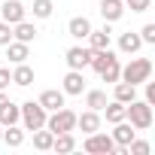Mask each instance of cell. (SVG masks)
<instances>
[{"label":"cell","mask_w":155,"mask_h":155,"mask_svg":"<svg viewBox=\"0 0 155 155\" xmlns=\"http://www.w3.org/2000/svg\"><path fill=\"white\" fill-rule=\"evenodd\" d=\"M88 64L94 67V73L101 76L104 82H119L122 64H119V58H116L110 49H97V52H91V61H88Z\"/></svg>","instance_id":"1"},{"label":"cell","mask_w":155,"mask_h":155,"mask_svg":"<svg viewBox=\"0 0 155 155\" xmlns=\"http://www.w3.org/2000/svg\"><path fill=\"white\" fill-rule=\"evenodd\" d=\"M149 76H152V61L149 58H131V64L122 67L119 79L122 82H131V85H143Z\"/></svg>","instance_id":"2"},{"label":"cell","mask_w":155,"mask_h":155,"mask_svg":"<svg viewBox=\"0 0 155 155\" xmlns=\"http://www.w3.org/2000/svg\"><path fill=\"white\" fill-rule=\"evenodd\" d=\"M125 119L137 128V131H146V128H152V107L146 104V101H131V104H125Z\"/></svg>","instance_id":"3"},{"label":"cell","mask_w":155,"mask_h":155,"mask_svg":"<svg viewBox=\"0 0 155 155\" xmlns=\"http://www.w3.org/2000/svg\"><path fill=\"white\" fill-rule=\"evenodd\" d=\"M46 128L52 134H64V131H76V113L61 107V110H52V116H46Z\"/></svg>","instance_id":"4"},{"label":"cell","mask_w":155,"mask_h":155,"mask_svg":"<svg viewBox=\"0 0 155 155\" xmlns=\"http://www.w3.org/2000/svg\"><path fill=\"white\" fill-rule=\"evenodd\" d=\"M21 110V122H25V131H37V128H46V110L40 107V101H28L18 107Z\"/></svg>","instance_id":"5"},{"label":"cell","mask_w":155,"mask_h":155,"mask_svg":"<svg viewBox=\"0 0 155 155\" xmlns=\"http://www.w3.org/2000/svg\"><path fill=\"white\" fill-rule=\"evenodd\" d=\"M82 149H85V152H91V155H113V152H116V143H113V137H110V134L94 131V134H85Z\"/></svg>","instance_id":"6"},{"label":"cell","mask_w":155,"mask_h":155,"mask_svg":"<svg viewBox=\"0 0 155 155\" xmlns=\"http://www.w3.org/2000/svg\"><path fill=\"white\" fill-rule=\"evenodd\" d=\"M25 3L21 0H0V18H3L6 25H18L25 18Z\"/></svg>","instance_id":"7"},{"label":"cell","mask_w":155,"mask_h":155,"mask_svg":"<svg viewBox=\"0 0 155 155\" xmlns=\"http://www.w3.org/2000/svg\"><path fill=\"white\" fill-rule=\"evenodd\" d=\"M64 61H67L70 70H82V67H88V61H91V49H88V46H70L67 55H64Z\"/></svg>","instance_id":"8"},{"label":"cell","mask_w":155,"mask_h":155,"mask_svg":"<svg viewBox=\"0 0 155 155\" xmlns=\"http://www.w3.org/2000/svg\"><path fill=\"white\" fill-rule=\"evenodd\" d=\"M113 137V143H116V149H128V143L137 137V128L128 122V119H122V122H116V131L110 134Z\"/></svg>","instance_id":"9"},{"label":"cell","mask_w":155,"mask_h":155,"mask_svg":"<svg viewBox=\"0 0 155 155\" xmlns=\"http://www.w3.org/2000/svg\"><path fill=\"white\" fill-rule=\"evenodd\" d=\"M101 15H104L107 25L119 21L125 15V0H101Z\"/></svg>","instance_id":"10"},{"label":"cell","mask_w":155,"mask_h":155,"mask_svg":"<svg viewBox=\"0 0 155 155\" xmlns=\"http://www.w3.org/2000/svg\"><path fill=\"white\" fill-rule=\"evenodd\" d=\"M76 128H79L82 134L101 131V113H97V110H85L82 116H76Z\"/></svg>","instance_id":"11"},{"label":"cell","mask_w":155,"mask_h":155,"mask_svg":"<svg viewBox=\"0 0 155 155\" xmlns=\"http://www.w3.org/2000/svg\"><path fill=\"white\" fill-rule=\"evenodd\" d=\"M85 40H88V49H91V52H97V49H110L113 31H110V25H104L101 31H94V28H91V34H88Z\"/></svg>","instance_id":"12"},{"label":"cell","mask_w":155,"mask_h":155,"mask_svg":"<svg viewBox=\"0 0 155 155\" xmlns=\"http://www.w3.org/2000/svg\"><path fill=\"white\" fill-rule=\"evenodd\" d=\"M64 94H82L85 91V76H82V70H70L67 76H64V88H61Z\"/></svg>","instance_id":"13"},{"label":"cell","mask_w":155,"mask_h":155,"mask_svg":"<svg viewBox=\"0 0 155 155\" xmlns=\"http://www.w3.org/2000/svg\"><path fill=\"white\" fill-rule=\"evenodd\" d=\"M64 91H58V88H46L43 94H40V107L46 110V113H52V110H61L64 107Z\"/></svg>","instance_id":"14"},{"label":"cell","mask_w":155,"mask_h":155,"mask_svg":"<svg viewBox=\"0 0 155 155\" xmlns=\"http://www.w3.org/2000/svg\"><path fill=\"white\" fill-rule=\"evenodd\" d=\"M67 34H70L73 40H85V37L91 34V21H88L85 15H76V18L67 21Z\"/></svg>","instance_id":"15"},{"label":"cell","mask_w":155,"mask_h":155,"mask_svg":"<svg viewBox=\"0 0 155 155\" xmlns=\"http://www.w3.org/2000/svg\"><path fill=\"white\" fill-rule=\"evenodd\" d=\"M12 40H18V43H28V46H31V43L37 40V28H34L31 21H25V18H21L18 25H12Z\"/></svg>","instance_id":"16"},{"label":"cell","mask_w":155,"mask_h":155,"mask_svg":"<svg viewBox=\"0 0 155 155\" xmlns=\"http://www.w3.org/2000/svg\"><path fill=\"white\" fill-rule=\"evenodd\" d=\"M12 82L21 85V88H28V85L34 82V67H28V61L15 64V70H12Z\"/></svg>","instance_id":"17"},{"label":"cell","mask_w":155,"mask_h":155,"mask_svg":"<svg viewBox=\"0 0 155 155\" xmlns=\"http://www.w3.org/2000/svg\"><path fill=\"white\" fill-rule=\"evenodd\" d=\"M6 58H9L12 64H21V61H28V43L9 40V43H6Z\"/></svg>","instance_id":"18"},{"label":"cell","mask_w":155,"mask_h":155,"mask_svg":"<svg viewBox=\"0 0 155 155\" xmlns=\"http://www.w3.org/2000/svg\"><path fill=\"white\" fill-rule=\"evenodd\" d=\"M140 46H143V40H140V34H122L119 37V49L125 52V55H134V52H140Z\"/></svg>","instance_id":"19"},{"label":"cell","mask_w":155,"mask_h":155,"mask_svg":"<svg viewBox=\"0 0 155 155\" xmlns=\"http://www.w3.org/2000/svg\"><path fill=\"white\" fill-rule=\"evenodd\" d=\"M18 122H21V110H18L12 101H9L6 107H0V125H3V128H6V125H18Z\"/></svg>","instance_id":"20"},{"label":"cell","mask_w":155,"mask_h":155,"mask_svg":"<svg viewBox=\"0 0 155 155\" xmlns=\"http://www.w3.org/2000/svg\"><path fill=\"white\" fill-rule=\"evenodd\" d=\"M101 113L107 116V122H110V125H116V122H122V119H125V104H119V101H107V107H104Z\"/></svg>","instance_id":"21"},{"label":"cell","mask_w":155,"mask_h":155,"mask_svg":"<svg viewBox=\"0 0 155 155\" xmlns=\"http://www.w3.org/2000/svg\"><path fill=\"white\" fill-rule=\"evenodd\" d=\"M31 134H34V146H37L40 152L52 149V143H55V134H52L49 128H37V131H31Z\"/></svg>","instance_id":"22"},{"label":"cell","mask_w":155,"mask_h":155,"mask_svg":"<svg viewBox=\"0 0 155 155\" xmlns=\"http://www.w3.org/2000/svg\"><path fill=\"white\" fill-rule=\"evenodd\" d=\"M116 101L119 104H131L134 97H137V85H131V82H116Z\"/></svg>","instance_id":"23"},{"label":"cell","mask_w":155,"mask_h":155,"mask_svg":"<svg viewBox=\"0 0 155 155\" xmlns=\"http://www.w3.org/2000/svg\"><path fill=\"white\" fill-rule=\"evenodd\" d=\"M55 152H73L76 149V140H73V131H64V134H55V143H52Z\"/></svg>","instance_id":"24"},{"label":"cell","mask_w":155,"mask_h":155,"mask_svg":"<svg viewBox=\"0 0 155 155\" xmlns=\"http://www.w3.org/2000/svg\"><path fill=\"white\" fill-rule=\"evenodd\" d=\"M0 140H3L6 146H12V149H15V146H21V143H25V131H21V128H15V125H6V131H3V137H0Z\"/></svg>","instance_id":"25"},{"label":"cell","mask_w":155,"mask_h":155,"mask_svg":"<svg viewBox=\"0 0 155 155\" xmlns=\"http://www.w3.org/2000/svg\"><path fill=\"white\" fill-rule=\"evenodd\" d=\"M85 107L101 113V110L107 107V91H97V88H94V91H88V94H85Z\"/></svg>","instance_id":"26"},{"label":"cell","mask_w":155,"mask_h":155,"mask_svg":"<svg viewBox=\"0 0 155 155\" xmlns=\"http://www.w3.org/2000/svg\"><path fill=\"white\" fill-rule=\"evenodd\" d=\"M34 18H52V12H55V3L52 0H34Z\"/></svg>","instance_id":"27"},{"label":"cell","mask_w":155,"mask_h":155,"mask_svg":"<svg viewBox=\"0 0 155 155\" xmlns=\"http://www.w3.org/2000/svg\"><path fill=\"white\" fill-rule=\"evenodd\" d=\"M128 152H131V155H149V143H146V140H137V137H134V140L128 143Z\"/></svg>","instance_id":"28"},{"label":"cell","mask_w":155,"mask_h":155,"mask_svg":"<svg viewBox=\"0 0 155 155\" xmlns=\"http://www.w3.org/2000/svg\"><path fill=\"white\" fill-rule=\"evenodd\" d=\"M12 40V25H6L3 18H0V46H6Z\"/></svg>","instance_id":"29"},{"label":"cell","mask_w":155,"mask_h":155,"mask_svg":"<svg viewBox=\"0 0 155 155\" xmlns=\"http://www.w3.org/2000/svg\"><path fill=\"white\" fill-rule=\"evenodd\" d=\"M140 40L152 46V43H155V25H143V31H140Z\"/></svg>","instance_id":"30"},{"label":"cell","mask_w":155,"mask_h":155,"mask_svg":"<svg viewBox=\"0 0 155 155\" xmlns=\"http://www.w3.org/2000/svg\"><path fill=\"white\" fill-rule=\"evenodd\" d=\"M125 3L131 6V12H146L149 9V0H125Z\"/></svg>","instance_id":"31"},{"label":"cell","mask_w":155,"mask_h":155,"mask_svg":"<svg viewBox=\"0 0 155 155\" xmlns=\"http://www.w3.org/2000/svg\"><path fill=\"white\" fill-rule=\"evenodd\" d=\"M9 82H12V73H9L6 67H0V91H6V88H9Z\"/></svg>","instance_id":"32"},{"label":"cell","mask_w":155,"mask_h":155,"mask_svg":"<svg viewBox=\"0 0 155 155\" xmlns=\"http://www.w3.org/2000/svg\"><path fill=\"white\" fill-rule=\"evenodd\" d=\"M146 104L155 107V82H149V79H146Z\"/></svg>","instance_id":"33"},{"label":"cell","mask_w":155,"mask_h":155,"mask_svg":"<svg viewBox=\"0 0 155 155\" xmlns=\"http://www.w3.org/2000/svg\"><path fill=\"white\" fill-rule=\"evenodd\" d=\"M6 104H9V94H6V91H0V107H6Z\"/></svg>","instance_id":"34"},{"label":"cell","mask_w":155,"mask_h":155,"mask_svg":"<svg viewBox=\"0 0 155 155\" xmlns=\"http://www.w3.org/2000/svg\"><path fill=\"white\" fill-rule=\"evenodd\" d=\"M0 137H3V125H0Z\"/></svg>","instance_id":"35"}]
</instances>
